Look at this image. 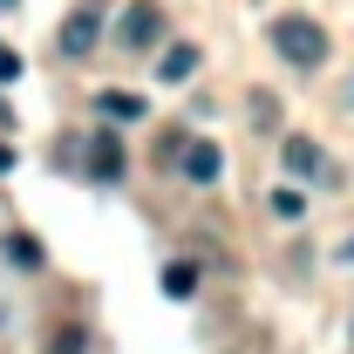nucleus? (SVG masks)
<instances>
[{"label": "nucleus", "instance_id": "nucleus-1", "mask_svg": "<svg viewBox=\"0 0 354 354\" xmlns=\"http://www.w3.org/2000/svg\"><path fill=\"white\" fill-rule=\"evenodd\" d=\"M272 48H279L293 68H320V62H327V28L307 21V14H286V21L272 28Z\"/></svg>", "mask_w": 354, "mask_h": 354}, {"label": "nucleus", "instance_id": "nucleus-2", "mask_svg": "<svg viewBox=\"0 0 354 354\" xmlns=\"http://www.w3.org/2000/svg\"><path fill=\"white\" fill-rule=\"evenodd\" d=\"M171 157H177V171L191 177V184H218V171H225V150L212 143V136H191V143H171Z\"/></svg>", "mask_w": 354, "mask_h": 354}, {"label": "nucleus", "instance_id": "nucleus-3", "mask_svg": "<svg viewBox=\"0 0 354 354\" xmlns=\"http://www.w3.org/2000/svg\"><path fill=\"white\" fill-rule=\"evenodd\" d=\"M116 41L123 48H157L164 41V7H157V0H136L130 14L116 21Z\"/></svg>", "mask_w": 354, "mask_h": 354}, {"label": "nucleus", "instance_id": "nucleus-4", "mask_svg": "<svg viewBox=\"0 0 354 354\" xmlns=\"http://www.w3.org/2000/svg\"><path fill=\"white\" fill-rule=\"evenodd\" d=\"M95 35H102V7H95V0H82V7L62 21V55H68V62H82L88 48H95Z\"/></svg>", "mask_w": 354, "mask_h": 354}, {"label": "nucleus", "instance_id": "nucleus-5", "mask_svg": "<svg viewBox=\"0 0 354 354\" xmlns=\"http://www.w3.org/2000/svg\"><path fill=\"white\" fill-rule=\"evenodd\" d=\"M279 164L293 177H320V143H313V136H286V143H279Z\"/></svg>", "mask_w": 354, "mask_h": 354}, {"label": "nucleus", "instance_id": "nucleus-6", "mask_svg": "<svg viewBox=\"0 0 354 354\" xmlns=\"http://www.w3.org/2000/svg\"><path fill=\"white\" fill-rule=\"evenodd\" d=\"M88 177H102V184L123 177V143H116V136H95V143H88Z\"/></svg>", "mask_w": 354, "mask_h": 354}, {"label": "nucleus", "instance_id": "nucleus-7", "mask_svg": "<svg viewBox=\"0 0 354 354\" xmlns=\"http://www.w3.org/2000/svg\"><path fill=\"white\" fill-rule=\"evenodd\" d=\"M95 109H102L109 123H136V116H143V95H130V88H102Z\"/></svg>", "mask_w": 354, "mask_h": 354}, {"label": "nucleus", "instance_id": "nucleus-8", "mask_svg": "<svg viewBox=\"0 0 354 354\" xmlns=\"http://www.w3.org/2000/svg\"><path fill=\"white\" fill-rule=\"evenodd\" d=\"M191 68H198V48H184V41L157 62V75H164V82H191Z\"/></svg>", "mask_w": 354, "mask_h": 354}, {"label": "nucleus", "instance_id": "nucleus-9", "mask_svg": "<svg viewBox=\"0 0 354 354\" xmlns=\"http://www.w3.org/2000/svg\"><path fill=\"white\" fill-rule=\"evenodd\" d=\"M164 293H171V300H191V293H198V266H164Z\"/></svg>", "mask_w": 354, "mask_h": 354}, {"label": "nucleus", "instance_id": "nucleus-10", "mask_svg": "<svg viewBox=\"0 0 354 354\" xmlns=\"http://www.w3.org/2000/svg\"><path fill=\"white\" fill-rule=\"evenodd\" d=\"M272 218H307V205H300V191H286V184H279V191H272Z\"/></svg>", "mask_w": 354, "mask_h": 354}, {"label": "nucleus", "instance_id": "nucleus-11", "mask_svg": "<svg viewBox=\"0 0 354 354\" xmlns=\"http://www.w3.org/2000/svg\"><path fill=\"white\" fill-rule=\"evenodd\" d=\"M0 82H21V55H14L7 41H0Z\"/></svg>", "mask_w": 354, "mask_h": 354}, {"label": "nucleus", "instance_id": "nucleus-12", "mask_svg": "<svg viewBox=\"0 0 354 354\" xmlns=\"http://www.w3.org/2000/svg\"><path fill=\"white\" fill-rule=\"evenodd\" d=\"M82 348V334H55V341H48V354H75Z\"/></svg>", "mask_w": 354, "mask_h": 354}, {"label": "nucleus", "instance_id": "nucleus-13", "mask_svg": "<svg viewBox=\"0 0 354 354\" xmlns=\"http://www.w3.org/2000/svg\"><path fill=\"white\" fill-rule=\"evenodd\" d=\"M7 171H14V150H7V143H0V177H7Z\"/></svg>", "mask_w": 354, "mask_h": 354}, {"label": "nucleus", "instance_id": "nucleus-14", "mask_svg": "<svg viewBox=\"0 0 354 354\" xmlns=\"http://www.w3.org/2000/svg\"><path fill=\"white\" fill-rule=\"evenodd\" d=\"M348 102H354V82H348Z\"/></svg>", "mask_w": 354, "mask_h": 354}, {"label": "nucleus", "instance_id": "nucleus-15", "mask_svg": "<svg viewBox=\"0 0 354 354\" xmlns=\"http://www.w3.org/2000/svg\"><path fill=\"white\" fill-rule=\"evenodd\" d=\"M0 7H14V0H0Z\"/></svg>", "mask_w": 354, "mask_h": 354}]
</instances>
